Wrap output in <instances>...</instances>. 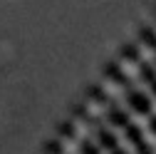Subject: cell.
I'll list each match as a JSON object with an SVG mask.
<instances>
[{
    "mask_svg": "<svg viewBox=\"0 0 156 154\" xmlns=\"http://www.w3.org/2000/svg\"><path fill=\"white\" fill-rule=\"evenodd\" d=\"M122 87L126 90V97H129V102H131V107H134L136 112H141V114H151V102H149V97H146L144 92L134 90V87L129 85V80H122Z\"/></svg>",
    "mask_w": 156,
    "mask_h": 154,
    "instance_id": "1",
    "label": "cell"
},
{
    "mask_svg": "<svg viewBox=\"0 0 156 154\" xmlns=\"http://www.w3.org/2000/svg\"><path fill=\"white\" fill-rule=\"evenodd\" d=\"M92 127H94V132H97V139H99V144L109 152V154H116L119 152V144H116V137L99 122V119H92Z\"/></svg>",
    "mask_w": 156,
    "mask_h": 154,
    "instance_id": "2",
    "label": "cell"
},
{
    "mask_svg": "<svg viewBox=\"0 0 156 154\" xmlns=\"http://www.w3.org/2000/svg\"><path fill=\"white\" fill-rule=\"evenodd\" d=\"M139 70H141V75H144V80L149 82V87L156 92V72H154V67H151L149 62H139Z\"/></svg>",
    "mask_w": 156,
    "mask_h": 154,
    "instance_id": "3",
    "label": "cell"
},
{
    "mask_svg": "<svg viewBox=\"0 0 156 154\" xmlns=\"http://www.w3.org/2000/svg\"><path fill=\"white\" fill-rule=\"evenodd\" d=\"M80 147H82V152H84V154H99V152H97V147H94L89 139H82V142H80Z\"/></svg>",
    "mask_w": 156,
    "mask_h": 154,
    "instance_id": "4",
    "label": "cell"
},
{
    "mask_svg": "<svg viewBox=\"0 0 156 154\" xmlns=\"http://www.w3.org/2000/svg\"><path fill=\"white\" fill-rule=\"evenodd\" d=\"M144 37L149 40V45H151V47H154V52H156V35H154L151 30H144Z\"/></svg>",
    "mask_w": 156,
    "mask_h": 154,
    "instance_id": "5",
    "label": "cell"
},
{
    "mask_svg": "<svg viewBox=\"0 0 156 154\" xmlns=\"http://www.w3.org/2000/svg\"><path fill=\"white\" fill-rule=\"evenodd\" d=\"M151 129H154V134H156V114H151Z\"/></svg>",
    "mask_w": 156,
    "mask_h": 154,
    "instance_id": "6",
    "label": "cell"
}]
</instances>
